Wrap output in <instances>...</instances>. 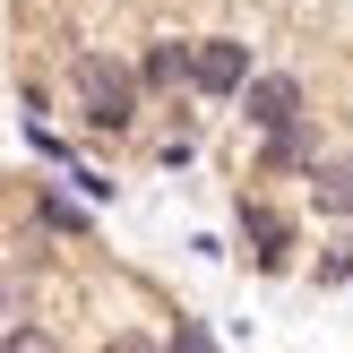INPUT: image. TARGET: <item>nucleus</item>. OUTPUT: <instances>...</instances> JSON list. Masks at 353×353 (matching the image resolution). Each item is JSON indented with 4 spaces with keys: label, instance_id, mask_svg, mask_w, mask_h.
Masks as SVG:
<instances>
[{
    "label": "nucleus",
    "instance_id": "1a4fd4ad",
    "mask_svg": "<svg viewBox=\"0 0 353 353\" xmlns=\"http://www.w3.org/2000/svg\"><path fill=\"white\" fill-rule=\"evenodd\" d=\"M319 285H353V250H336V259H319Z\"/></svg>",
    "mask_w": 353,
    "mask_h": 353
},
{
    "label": "nucleus",
    "instance_id": "7ed1b4c3",
    "mask_svg": "<svg viewBox=\"0 0 353 353\" xmlns=\"http://www.w3.org/2000/svg\"><path fill=\"white\" fill-rule=\"evenodd\" d=\"M233 103H241V121H250V130H285L293 112H310V95H302V78H293V69H250V78L233 86Z\"/></svg>",
    "mask_w": 353,
    "mask_h": 353
},
{
    "label": "nucleus",
    "instance_id": "20e7f679",
    "mask_svg": "<svg viewBox=\"0 0 353 353\" xmlns=\"http://www.w3.org/2000/svg\"><path fill=\"white\" fill-rule=\"evenodd\" d=\"M319 155V121L310 112H293L285 130H259V172H293V164H310Z\"/></svg>",
    "mask_w": 353,
    "mask_h": 353
},
{
    "label": "nucleus",
    "instance_id": "f03ea898",
    "mask_svg": "<svg viewBox=\"0 0 353 353\" xmlns=\"http://www.w3.org/2000/svg\"><path fill=\"white\" fill-rule=\"evenodd\" d=\"M250 43L241 34H199V43H181V86L190 95H207V103H233V86L250 78Z\"/></svg>",
    "mask_w": 353,
    "mask_h": 353
},
{
    "label": "nucleus",
    "instance_id": "0eeeda50",
    "mask_svg": "<svg viewBox=\"0 0 353 353\" xmlns=\"http://www.w3.org/2000/svg\"><path fill=\"white\" fill-rule=\"evenodd\" d=\"M310 199H319V216H353V155L345 164L310 155Z\"/></svg>",
    "mask_w": 353,
    "mask_h": 353
},
{
    "label": "nucleus",
    "instance_id": "f257e3e1",
    "mask_svg": "<svg viewBox=\"0 0 353 353\" xmlns=\"http://www.w3.org/2000/svg\"><path fill=\"white\" fill-rule=\"evenodd\" d=\"M69 78H78V121H86V138H130V130H138L147 95H138L130 61H112V52H78Z\"/></svg>",
    "mask_w": 353,
    "mask_h": 353
},
{
    "label": "nucleus",
    "instance_id": "6e6552de",
    "mask_svg": "<svg viewBox=\"0 0 353 353\" xmlns=\"http://www.w3.org/2000/svg\"><path fill=\"white\" fill-rule=\"evenodd\" d=\"M34 216H43L52 233H86V207H69V199H52V190H43V207H34Z\"/></svg>",
    "mask_w": 353,
    "mask_h": 353
},
{
    "label": "nucleus",
    "instance_id": "423d86ee",
    "mask_svg": "<svg viewBox=\"0 0 353 353\" xmlns=\"http://www.w3.org/2000/svg\"><path fill=\"white\" fill-rule=\"evenodd\" d=\"M138 95H181V43H172V34H155L147 52H138Z\"/></svg>",
    "mask_w": 353,
    "mask_h": 353
},
{
    "label": "nucleus",
    "instance_id": "39448f33",
    "mask_svg": "<svg viewBox=\"0 0 353 353\" xmlns=\"http://www.w3.org/2000/svg\"><path fill=\"white\" fill-rule=\"evenodd\" d=\"M241 241H250V250H259V268H285V250H293V224L285 216H276V207H259V199H241Z\"/></svg>",
    "mask_w": 353,
    "mask_h": 353
}]
</instances>
